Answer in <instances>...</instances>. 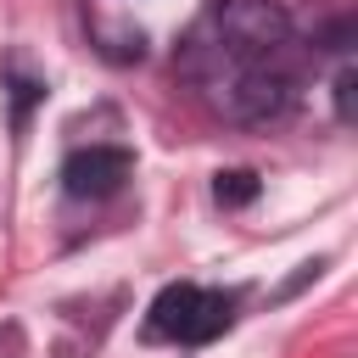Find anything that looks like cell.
Segmentation results:
<instances>
[{"label":"cell","instance_id":"cell-4","mask_svg":"<svg viewBox=\"0 0 358 358\" xmlns=\"http://www.w3.org/2000/svg\"><path fill=\"white\" fill-rule=\"evenodd\" d=\"M213 196H218V207H246V201H257V173L252 168H229V173H218Z\"/></svg>","mask_w":358,"mask_h":358},{"label":"cell","instance_id":"cell-3","mask_svg":"<svg viewBox=\"0 0 358 358\" xmlns=\"http://www.w3.org/2000/svg\"><path fill=\"white\" fill-rule=\"evenodd\" d=\"M129 173H134V157H129L123 145H84V151H73V157L62 162V185H67V196H78V201L117 196Z\"/></svg>","mask_w":358,"mask_h":358},{"label":"cell","instance_id":"cell-2","mask_svg":"<svg viewBox=\"0 0 358 358\" xmlns=\"http://www.w3.org/2000/svg\"><path fill=\"white\" fill-rule=\"evenodd\" d=\"M229 296L224 291H207V285H168L157 302H151V336L157 341H179V347H201L213 336L229 330Z\"/></svg>","mask_w":358,"mask_h":358},{"label":"cell","instance_id":"cell-1","mask_svg":"<svg viewBox=\"0 0 358 358\" xmlns=\"http://www.w3.org/2000/svg\"><path fill=\"white\" fill-rule=\"evenodd\" d=\"M213 56L224 62H280L291 45V17L268 0H218L213 17Z\"/></svg>","mask_w":358,"mask_h":358},{"label":"cell","instance_id":"cell-5","mask_svg":"<svg viewBox=\"0 0 358 358\" xmlns=\"http://www.w3.org/2000/svg\"><path fill=\"white\" fill-rule=\"evenodd\" d=\"M336 101H341V123H352V73L336 78Z\"/></svg>","mask_w":358,"mask_h":358}]
</instances>
